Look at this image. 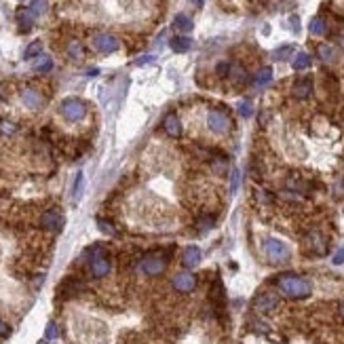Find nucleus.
I'll return each mask as SVG.
<instances>
[{"label":"nucleus","instance_id":"f257e3e1","mask_svg":"<svg viewBox=\"0 0 344 344\" xmlns=\"http://www.w3.org/2000/svg\"><path fill=\"white\" fill-rule=\"evenodd\" d=\"M277 285H279V291L283 296L291 298V300H304L313 294V285L310 281H306L304 277H298V275H281L277 279Z\"/></svg>","mask_w":344,"mask_h":344},{"label":"nucleus","instance_id":"f03ea898","mask_svg":"<svg viewBox=\"0 0 344 344\" xmlns=\"http://www.w3.org/2000/svg\"><path fill=\"white\" fill-rule=\"evenodd\" d=\"M262 249H264V256L268 258V262H272V264H283V262H287L291 256L289 247L285 245L281 239H275V237H266L262 241Z\"/></svg>","mask_w":344,"mask_h":344},{"label":"nucleus","instance_id":"7ed1b4c3","mask_svg":"<svg viewBox=\"0 0 344 344\" xmlns=\"http://www.w3.org/2000/svg\"><path fill=\"white\" fill-rule=\"evenodd\" d=\"M87 256H89V268H91V275L95 279H101V277H106L108 272H110L112 264H110V260L104 256L101 245H93L91 249L87 251Z\"/></svg>","mask_w":344,"mask_h":344},{"label":"nucleus","instance_id":"20e7f679","mask_svg":"<svg viewBox=\"0 0 344 344\" xmlns=\"http://www.w3.org/2000/svg\"><path fill=\"white\" fill-rule=\"evenodd\" d=\"M59 112L68 123H80V120L87 116V106H85V101H80L78 97H68L61 101Z\"/></svg>","mask_w":344,"mask_h":344},{"label":"nucleus","instance_id":"39448f33","mask_svg":"<svg viewBox=\"0 0 344 344\" xmlns=\"http://www.w3.org/2000/svg\"><path fill=\"white\" fill-rule=\"evenodd\" d=\"M230 118L226 116L222 110H211L207 114V127H209V131L215 133V135H224V133L230 129Z\"/></svg>","mask_w":344,"mask_h":344},{"label":"nucleus","instance_id":"423d86ee","mask_svg":"<svg viewBox=\"0 0 344 344\" xmlns=\"http://www.w3.org/2000/svg\"><path fill=\"white\" fill-rule=\"evenodd\" d=\"M118 47H120L118 38L112 36V34H97V36H93V49L97 51V53L110 55V53H114V51H118Z\"/></svg>","mask_w":344,"mask_h":344},{"label":"nucleus","instance_id":"0eeeda50","mask_svg":"<svg viewBox=\"0 0 344 344\" xmlns=\"http://www.w3.org/2000/svg\"><path fill=\"white\" fill-rule=\"evenodd\" d=\"M171 285H173V289L180 291V294H190V291L196 287V277L192 275V272H188V270H182V272H177V275L173 277Z\"/></svg>","mask_w":344,"mask_h":344},{"label":"nucleus","instance_id":"6e6552de","mask_svg":"<svg viewBox=\"0 0 344 344\" xmlns=\"http://www.w3.org/2000/svg\"><path fill=\"white\" fill-rule=\"evenodd\" d=\"M40 226L44 228V230H51V232H57L59 228L63 226V215L59 209H49V211L42 213L40 218Z\"/></svg>","mask_w":344,"mask_h":344},{"label":"nucleus","instance_id":"1a4fd4ad","mask_svg":"<svg viewBox=\"0 0 344 344\" xmlns=\"http://www.w3.org/2000/svg\"><path fill=\"white\" fill-rule=\"evenodd\" d=\"M165 260L163 258H156V256H148V258H144L142 262H139V270L144 272V275H148V277H156V275H161V272L165 270Z\"/></svg>","mask_w":344,"mask_h":344},{"label":"nucleus","instance_id":"9d476101","mask_svg":"<svg viewBox=\"0 0 344 344\" xmlns=\"http://www.w3.org/2000/svg\"><path fill=\"white\" fill-rule=\"evenodd\" d=\"M277 304H279V298L275 294H260L256 300H253V306H256L258 313H270V310H275L277 308Z\"/></svg>","mask_w":344,"mask_h":344},{"label":"nucleus","instance_id":"9b49d317","mask_svg":"<svg viewBox=\"0 0 344 344\" xmlns=\"http://www.w3.org/2000/svg\"><path fill=\"white\" fill-rule=\"evenodd\" d=\"M163 129L167 133L169 137H180L182 135V123H180V116L175 112H169L167 116L163 118Z\"/></svg>","mask_w":344,"mask_h":344},{"label":"nucleus","instance_id":"f8f14e48","mask_svg":"<svg viewBox=\"0 0 344 344\" xmlns=\"http://www.w3.org/2000/svg\"><path fill=\"white\" fill-rule=\"evenodd\" d=\"M21 104L30 110H38L42 106V95L34 91V89H23L21 91Z\"/></svg>","mask_w":344,"mask_h":344},{"label":"nucleus","instance_id":"ddd939ff","mask_svg":"<svg viewBox=\"0 0 344 344\" xmlns=\"http://www.w3.org/2000/svg\"><path fill=\"white\" fill-rule=\"evenodd\" d=\"M294 97L296 99H306L310 93H313V80L310 78H302V80H298L296 85H294Z\"/></svg>","mask_w":344,"mask_h":344},{"label":"nucleus","instance_id":"4468645a","mask_svg":"<svg viewBox=\"0 0 344 344\" xmlns=\"http://www.w3.org/2000/svg\"><path fill=\"white\" fill-rule=\"evenodd\" d=\"M317 55H319V59L323 63H334L336 59H338V51H336L332 44H325V42L317 47Z\"/></svg>","mask_w":344,"mask_h":344},{"label":"nucleus","instance_id":"2eb2a0df","mask_svg":"<svg viewBox=\"0 0 344 344\" xmlns=\"http://www.w3.org/2000/svg\"><path fill=\"white\" fill-rule=\"evenodd\" d=\"M34 15H32L30 9H19L17 11V23H19V30L21 32H30L32 25H34Z\"/></svg>","mask_w":344,"mask_h":344},{"label":"nucleus","instance_id":"dca6fc26","mask_svg":"<svg viewBox=\"0 0 344 344\" xmlns=\"http://www.w3.org/2000/svg\"><path fill=\"white\" fill-rule=\"evenodd\" d=\"M173 28L180 32V34H186V32H190L194 28V21H192L190 15H186V13H180V15H175V19H173Z\"/></svg>","mask_w":344,"mask_h":344},{"label":"nucleus","instance_id":"f3484780","mask_svg":"<svg viewBox=\"0 0 344 344\" xmlns=\"http://www.w3.org/2000/svg\"><path fill=\"white\" fill-rule=\"evenodd\" d=\"M199 262H201V249L196 245H188L186 249H184V264H186L188 268H194Z\"/></svg>","mask_w":344,"mask_h":344},{"label":"nucleus","instance_id":"a211bd4d","mask_svg":"<svg viewBox=\"0 0 344 344\" xmlns=\"http://www.w3.org/2000/svg\"><path fill=\"white\" fill-rule=\"evenodd\" d=\"M171 49L175 51V53H188L190 49H192V38H188V36H175V38H171Z\"/></svg>","mask_w":344,"mask_h":344},{"label":"nucleus","instance_id":"6ab92c4d","mask_svg":"<svg viewBox=\"0 0 344 344\" xmlns=\"http://www.w3.org/2000/svg\"><path fill=\"white\" fill-rule=\"evenodd\" d=\"M272 82V68H262L253 78V87L256 89H264Z\"/></svg>","mask_w":344,"mask_h":344},{"label":"nucleus","instance_id":"aec40b11","mask_svg":"<svg viewBox=\"0 0 344 344\" xmlns=\"http://www.w3.org/2000/svg\"><path fill=\"white\" fill-rule=\"evenodd\" d=\"M53 70V59L49 55H38V59L34 61V72L38 74H47Z\"/></svg>","mask_w":344,"mask_h":344},{"label":"nucleus","instance_id":"412c9836","mask_svg":"<svg viewBox=\"0 0 344 344\" xmlns=\"http://www.w3.org/2000/svg\"><path fill=\"white\" fill-rule=\"evenodd\" d=\"M308 30H310V34H313V36H325L327 34V23L323 21L321 17H313V19H310Z\"/></svg>","mask_w":344,"mask_h":344},{"label":"nucleus","instance_id":"4be33fe9","mask_svg":"<svg viewBox=\"0 0 344 344\" xmlns=\"http://www.w3.org/2000/svg\"><path fill=\"white\" fill-rule=\"evenodd\" d=\"M310 63H313L310 55L304 53V51H300V53L294 55V61H291V66H294V70H306V68H310Z\"/></svg>","mask_w":344,"mask_h":344},{"label":"nucleus","instance_id":"5701e85b","mask_svg":"<svg viewBox=\"0 0 344 344\" xmlns=\"http://www.w3.org/2000/svg\"><path fill=\"white\" fill-rule=\"evenodd\" d=\"M42 53V42L40 40H34L32 44H28V49L23 51V59H34Z\"/></svg>","mask_w":344,"mask_h":344},{"label":"nucleus","instance_id":"b1692460","mask_svg":"<svg viewBox=\"0 0 344 344\" xmlns=\"http://www.w3.org/2000/svg\"><path fill=\"white\" fill-rule=\"evenodd\" d=\"M82 55H85V51H82V44L78 40H72L68 44V57L70 59H82Z\"/></svg>","mask_w":344,"mask_h":344},{"label":"nucleus","instance_id":"393cba45","mask_svg":"<svg viewBox=\"0 0 344 344\" xmlns=\"http://www.w3.org/2000/svg\"><path fill=\"white\" fill-rule=\"evenodd\" d=\"M82 186H85V175H82V171H78V173H76V180H74V188H72V196H74V201H78V199H80V194H82Z\"/></svg>","mask_w":344,"mask_h":344},{"label":"nucleus","instance_id":"a878e982","mask_svg":"<svg viewBox=\"0 0 344 344\" xmlns=\"http://www.w3.org/2000/svg\"><path fill=\"white\" fill-rule=\"evenodd\" d=\"M237 112H239L243 118H249L251 114H253V106H251V101H247V99L239 101V104H237Z\"/></svg>","mask_w":344,"mask_h":344},{"label":"nucleus","instance_id":"bb28decb","mask_svg":"<svg viewBox=\"0 0 344 344\" xmlns=\"http://www.w3.org/2000/svg\"><path fill=\"white\" fill-rule=\"evenodd\" d=\"M28 9L32 11V15L38 17V15H42V13H44V9H47V2H44V0H32Z\"/></svg>","mask_w":344,"mask_h":344},{"label":"nucleus","instance_id":"cd10ccee","mask_svg":"<svg viewBox=\"0 0 344 344\" xmlns=\"http://www.w3.org/2000/svg\"><path fill=\"white\" fill-rule=\"evenodd\" d=\"M291 53H294V47H291V44H283L281 49H277L275 53H272V57H275V59H287Z\"/></svg>","mask_w":344,"mask_h":344},{"label":"nucleus","instance_id":"c85d7f7f","mask_svg":"<svg viewBox=\"0 0 344 344\" xmlns=\"http://www.w3.org/2000/svg\"><path fill=\"white\" fill-rule=\"evenodd\" d=\"M97 228L104 234H116V230H114V226L110 224V222H106V220H101V218L97 220Z\"/></svg>","mask_w":344,"mask_h":344},{"label":"nucleus","instance_id":"c756f323","mask_svg":"<svg viewBox=\"0 0 344 344\" xmlns=\"http://www.w3.org/2000/svg\"><path fill=\"white\" fill-rule=\"evenodd\" d=\"M239 182H241V173H239V169H232V173H230V192H232V194L237 192Z\"/></svg>","mask_w":344,"mask_h":344},{"label":"nucleus","instance_id":"7c9ffc66","mask_svg":"<svg viewBox=\"0 0 344 344\" xmlns=\"http://www.w3.org/2000/svg\"><path fill=\"white\" fill-rule=\"evenodd\" d=\"M44 338H47V340H55V338H57V325H55L53 321L47 323V329H44Z\"/></svg>","mask_w":344,"mask_h":344},{"label":"nucleus","instance_id":"2f4dec72","mask_svg":"<svg viewBox=\"0 0 344 344\" xmlns=\"http://www.w3.org/2000/svg\"><path fill=\"white\" fill-rule=\"evenodd\" d=\"M211 226H213V220L211 218H201L199 222H196V228H199L201 232H207Z\"/></svg>","mask_w":344,"mask_h":344},{"label":"nucleus","instance_id":"473e14b6","mask_svg":"<svg viewBox=\"0 0 344 344\" xmlns=\"http://www.w3.org/2000/svg\"><path fill=\"white\" fill-rule=\"evenodd\" d=\"M215 72H218V76H226V74H230V63L228 61H222L215 66Z\"/></svg>","mask_w":344,"mask_h":344},{"label":"nucleus","instance_id":"72a5a7b5","mask_svg":"<svg viewBox=\"0 0 344 344\" xmlns=\"http://www.w3.org/2000/svg\"><path fill=\"white\" fill-rule=\"evenodd\" d=\"M332 262H334L336 266H340V264H344V247H338V249H336V253H334V258H332Z\"/></svg>","mask_w":344,"mask_h":344},{"label":"nucleus","instance_id":"f704fd0d","mask_svg":"<svg viewBox=\"0 0 344 344\" xmlns=\"http://www.w3.org/2000/svg\"><path fill=\"white\" fill-rule=\"evenodd\" d=\"M0 129H2L4 135H13V133L17 131V127L13 125V123H2V125H0Z\"/></svg>","mask_w":344,"mask_h":344},{"label":"nucleus","instance_id":"c9c22d12","mask_svg":"<svg viewBox=\"0 0 344 344\" xmlns=\"http://www.w3.org/2000/svg\"><path fill=\"white\" fill-rule=\"evenodd\" d=\"M289 23H291V32H300V19H298V15H291L289 17Z\"/></svg>","mask_w":344,"mask_h":344},{"label":"nucleus","instance_id":"e433bc0d","mask_svg":"<svg viewBox=\"0 0 344 344\" xmlns=\"http://www.w3.org/2000/svg\"><path fill=\"white\" fill-rule=\"evenodd\" d=\"M154 59H156L154 55H144V57H139V59H137L135 63H137V66H146V63H152Z\"/></svg>","mask_w":344,"mask_h":344},{"label":"nucleus","instance_id":"4c0bfd02","mask_svg":"<svg viewBox=\"0 0 344 344\" xmlns=\"http://www.w3.org/2000/svg\"><path fill=\"white\" fill-rule=\"evenodd\" d=\"M9 334H11V327L6 325L4 321H0V336H2V338H6V336H9Z\"/></svg>","mask_w":344,"mask_h":344},{"label":"nucleus","instance_id":"58836bf2","mask_svg":"<svg viewBox=\"0 0 344 344\" xmlns=\"http://www.w3.org/2000/svg\"><path fill=\"white\" fill-rule=\"evenodd\" d=\"M256 329H258V332H262V334H266V332H268V325H262V323H256Z\"/></svg>","mask_w":344,"mask_h":344},{"label":"nucleus","instance_id":"ea45409f","mask_svg":"<svg viewBox=\"0 0 344 344\" xmlns=\"http://www.w3.org/2000/svg\"><path fill=\"white\" fill-rule=\"evenodd\" d=\"M99 74V70L97 68H91V70H87V76H97Z\"/></svg>","mask_w":344,"mask_h":344},{"label":"nucleus","instance_id":"a19ab883","mask_svg":"<svg viewBox=\"0 0 344 344\" xmlns=\"http://www.w3.org/2000/svg\"><path fill=\"white\" fill-rule=\"evenodd\" d=\"M190 2L196 4V6H203V4H205V0H190Z\"/></svg>","mask_w":344,"mask_h":344},{"label":"nucleus","instance_id":"79ce46f5","mask_svg":"<svg viewBox=\"0 0 344 344\" xmlns=\"http://www.w3.org/2000/svg\"><path fill=\"white\" fill-rule=\"evenodd\" d=\"M338 310H340V317H342V319H344V302L340 304V308H338Z\"/></svg>","mask_w":344,"mask_h":344},{"label":"nucleus","instance_id":"37998d69","mask_svg":"<svg viewBox=\"0 0 344 344\" xmlns=\"http://www.w3.org/2000/svg\"><path fill=\"white\" fill-rule=\"evenodd\" d=\"M38 344H49V342H47V340H40V342H38Z\"/></svg>","mask_w":344,"mask_h":344},{"label":"nucleus","instance_id":"c03bdc74","mask_svg":"<svg viewBox=\"0 0 344 344\" xmlns=\"http://www.w3.org/2000/svg\"><path fill=\"white\" fill-rule=\"evenodd\" d=\"M342 186H344V180H342Z\"/></svg>","mask_w":344,"mask_h":344}]
</instances>
